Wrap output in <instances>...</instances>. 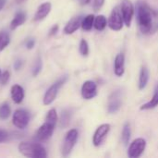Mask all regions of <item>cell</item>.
Instances as JSON below:
<instances>
[{"mask_svg":"<svg viewBox=\"0 0 158 158\" xmlns=\"http://www.w3.org/2000/svg\"><path fill=\"white\" fill-rule=\"evenodd\" d=\"M136 18L140 31L146 34L149 33L153 26L152 10L144 2H139L136 6Z\"/></svg>","mask_w":158,"mask_h":158,"instance_id":"cell-1","label":"cell"},{"mask_svg":"<svg viewBox=\"0 0 158 158\" xmlns=\"http://www.w3.org/2000/svg\"><path fill=\"white\" fill-rule=\"evenodd\" d=\"M58 120L57 113L55 108L50 109L45 117V122L38 129L36 132V139L39 142H45L51 138Z\"/></svg>","mask_w":158,"mask_h":158,"instance_id":"cell-2","label":"cell"},{"mask_svg":"<svg viewBox=\"0 0 158 158\" xmlns=\"http://www.w3.org/2000/svg\"><path fill=\"white\" fill-rule=\"evenodd\" d=\"M19 153L30 158H46L47 153L45 148L39 144L34 143H28V142H22L19 144Z\"/></svg>","mask_w":158,"mask_h":158,"instance_id":"cell-3","label":"cell"},{"mask_svg":"<svg viewBox=\"0 0 158 158\" xmlns=\"http://www.w3.org/2000/svg\"><path fill=\"white\" fill-rule=\"evenodd\" d=\"M67 81H68V76L65 75V76L61 77L60 79H58L55 83H53L47 89V91L45 92V94L44 96V104L45 106H49V105H51L55 101V99L57 96L59 89L65 84V82Z\"/></svg>","mask_w":158,"mask_h":158,"instance_id":"cell-4","label":"cell"},{"mask_svg":"<svg viewBox=\"0 0 158 158\" xmlns=\"http://www.w3.org/2000/svg\"><path fill=\"white\" fill-rule=\"evenodd\" d=\"M78 136H79V132L76 129L69 130L67 132L64 138L63 143H62V148H61V153L63 156H68L71 153L72 149L74 148L78 141Z\"/></svg>","mask_w":158,"mask_h":158,"instance_id":"cell-5","label":"cell"},{"mask_svg":"<svg viewBox=\"0 0 158 158\" xmlns=\"http://www.w3.org/2000/svg\"><path fill=\"white\" fill-rule=\"evenodd\" d=\"M124 20L121 14V10L119 6H115L109 16V19L107 20V26L112 30L118 31L123 28Z\"/></svg>","mask_w":158,"mask_h":158,"instance_id":"cell-6","label":"cell"},{"mask_svg":"<svg viewBox=\"0 0 158 158\" xmlns=\"http://www.w3.org/2000/svg\"><path fill=\"white\" fill-rule=\"evenodd\" d=\"M122 105V90L117 89L109 95L107 100V111L109 114L117 113Z\"/></svg>","mask_w":158,"mask_h":158,"instance_id":"cell-7","label":"cell"},{"mask_svg":"<svg viewBox=\"0 0 158 158\" xmlns=\"http://www.w3.org/2000/svg\"><path fill=\"white\" fill-rule=\"evenodd\" d=\"M146 148V141L143 138L135 139L129 146L128 156L130 158L140 157Z\"/></svg>","mask_w":158,"mask_h":158,"instance_id":"cell-8","label":"cell"},{"mask_svg":"<svg viewBox=\"0 0 158 158\" xmlns=\"http://www.w3.org/2000/svg\"><path fill=\"white\" fill-rule=\"evenodd\" d=\"M29 121H30V116L26 110L17 109L14 111L12 117V123L16 128L23 130L28 126Z\"/></svg>","mask_w":158,"mask_h":158,"instance_id":"cell-9","label":"cell"},{"mask_svg":"<svg viewBox=\"0 0 158 158\" xmlns=\"http://www.w3.org/2000/svg\"><path fill=\"white\" fill-rule=\"evenodd\" d=\"M121 14L123 17V20H124V24L127 27H130L132 21V18L134 15V6L131 3V0H123L121 3Z\"/></svg>","mask_w":158,"mask_h":158,"instance_id":"cell-10","label":"cell"},{"mask_svg":"<svg viewBox=\"0 0 158 158\" xmlns=\"http://www.w3.org/2000/svg\"><path fill=\"white\" fill-rule=\"evenodd\" d=\"M110 129H111V126H110V124H107V123L102 124L96 129V131H94V136H93V144L95 147L100 146L104 143L108 132L110 131Z\"/></svg>","mask_w":158,"mask_h":158,"instance_id":"cell-11","label":"cell"},{"mask_svg":"<svg viewBox=\"0 0 158 158\" xmlns=\"http://www.w3.org/2000/svg\"><path fill=\"white\" fill-rule=\"evenodd\" d=\"M81 96L85 100H91L97 95V84L93 81H86L81 86Z\"/></svg>","mask_w":158,"mask_h":158,"instance_id":"cell-12","label":"cell"},{"mask_svg":"<svg viewBox=\"0 0 158 158\" xmlns=\"http://www.w3.org/2000/svg\"><path fill=\"white\" fill-rule=\"evenodd\" d=\"M82 17L81 16H76L74 18H72L65 26L64 28V33L65 34H72L74 33L77 30L80 29V27H81V21H82Z\"/></svg>","mask_w":158,"mask_h":158,"instance_id":"cell-13","label":"cell"},{"mask_svg":"<svg viewBox=\"0 0 158 158\" xmlns=\"http://www.w3.org/2000/svg\"><path fill=\"white\" fill-rule=\"evenodd\" d=\"M125 72V56L119 53L116 56L114 61V73L118 77H121Z\"/></svg>","mask_w":158,"mask_h":158,"instance_id":"cell-14","label":"cell"},{"mask_svg":"<svg viewBox=\"0 0 158 158\" xmlns=\"http://www.w3.org/2000/svg\"><path fill=\"white\" fill-rule=\"evenodd\" d=\"M51 8H52V5L49 2H45V3L41 4L36 10L33 20L34 21H41L44 19H45L46 16L50 13Z\"/></svg>","mask_w":158,"mask_h":158,"instance_id":"cell-15","label":"cell"},{"mask_svg":"<svg viewBox=\"0 0 158 158\" xmlns=\"http://www.w3.org/2000/svg\"><path fill=\"white\" fill-rule=\"evenodd\" d=\"M10 95H11V99L13 100V102L15 104H20L23 101L24 98V90L23 88L19 85V84H14L11 87L10 90Z\"/></svg>","mask_w":158,"mask_h":158,"instance_id":"cell-16","label":"cell"},{"mask_svg":"<svg viewBox=\"0 0 158 158\" xmlns=\"http://www.w3.org/2000/svg\"><path fill=\"white\" fill-rule=\"evenodd\" d=\"M149 79H150V71L148 68L145 66L142 67L140 75H139V84H138L140 90H143L147 86Z\"/></svg>","mask_w":158,"mask_h":158,"instance_id":"cell-17","label":"cell"},{"mask_svg":"<svg viewBox=\"0 0 158 158\" xmlns=\"http://www.w3.org/2000/svg\"><path fill=\"white\" fill-rule=\"evenodd\" d=\"M156 106H158V83L155 87L154 94H153V97L151 98V100L149 102L143 104L140 107V109L141 110H151V109L156 108Z\"/></svg>","mask_w":158,"mask_h":158,"instance_id":"cell-18","label":"cell"},{"mask_svg":"<svg viewBox=\"0 0 158 158\" xmlns=\"http://www.w3.org/2000/svg\"><path fill=\"white\" fill-rule=\"evenodd\" d=\"M26 20V15L24 12L22 11H19L15 14L13 19L10 22V29L11 30H15L18 27H19L20 25H22Z\"/></svg>","mask_w":158,"mask_h":158,"instance_id":"cell-19","label":"cell"},{"mask_svg":"<svg viewBox=\"0 0 158 158\" xmlns=\"http://www.w3.org/2000/svg\"><path fill=\"white\" fill-rule=\"evenodd\" d=\"M107 25V19L104 15H98L94 18V27L96 31H104Z\"/></svg>","mask_w":158,"mask_h":158,"instance_id":"cell-20","label":"cell"},{"mask_svg":"<svg viewBox=\"0 0 158 158\" xmlns=\"http://www.w3.org/2000/svg\"><path fill=\"white\" fill-rule=\"evenodd\" d=\"M131 125L130 123H125L122 129V133H121V141L122 143L127 146L129 144V142L131 140Z\"/></svg>","mask_w":158,"mask_h":158,"instance_id":"cell-21","label":"cell"},{"mask_svg":"<svg viewBox=\"0 0 158 158\" xmlns=\"http://www.w3.org/2000/svg\"><path fill=\"white\" fill-rule=\"evenodd\" d=\"M94 15L93 14H90V15H87L86 17H84L82 19V21H81V28L83 31H89L92 30V28L94 27Z\"/></svg>","mask_w":158,"mask_h":158,"instance_id":"cell-22","label":"cell"},{"mask_svg":"<svg viewBox=\"0 0 158 158\" xmlns=\"http://www.w3.org/2000/svg\"><path fill=\"white\" fill-rule=\"evenodd\" d=\"M70 118H71V113L69 110L65 109L61 112L60 115V119H59V125L61 128H67L70 122Z\"/></svg>","mask_w":158,"mask_h":158,"instance_id":"cell-23","label":"cell"},{"mask_svg":"<svg viewBox=\"0 0 158 158\" xmlns=\"http://www.w3.org/2000/svg\"><path fill=\"white\" fill-rule=\"evenodd\" d=\"M11 114V109L9 105L5 102L0 105V119H6Z\"/></svg>","mask_w":158,"mask_h":158,"instance_id":"cell-24","label":"cell"},{"mask_svg":"<svg viewBox=\"0 0 158 158\" xmlns=\"http://www.w3.org/2000/svg\"><path fill=\"white\" fill-rule=\"evenodd\" d=\"M10 43L9 35L6 31H0V51H3Z\"/></svg>","mask_w":158,"mask_h":158,"instance_id":"cell-25","label":"cell"},{"mask_svg":"<svg viewBox=\"0 0 158 158\" xmlns=\"http://www.w3.org/2000/svg\"><path fill=\"white\" fill-rule=\"evenodd\" d=\"M79 51L80 53L83 56H87L89 54V45L86 40L82 39L80 43V46H79Z\"/></svg>","mask_w":158,"mask_h":158,"instance_id":"cell-26","label":"cell"},{"mask_svg":"<svg viewBox=\"0 0 158 158\" xmlns=\"http://www.w3.org/2000/svg\"><path fill=\"white\" fill-rule=\"evenodd\" d=\"M42 69H43V62H42V59L40 57H38L32 67V75L37 76L41 72Z\"/></svg>","mask_w":158,"mask_h":158,"instance_id":"cell-27","label":"cell"},{"mask_svg":"<svg viewBox=\"0 0 158 158\" xmlns=\"http://www.w3.org/2000/svg\"><path fill=\"white\" fill-rule=\"evenodd\" d=\"M105 0H92V6L94 11H98L104 6Z\"/></svg>","mask_w":158,"mask_h":158,"instance_id":"cell-28","label":"cell"},{"mask_svg":"<svg viewBox=\"0 0 158 158\" xmlns=\"http://www.w3.org/2000/svg\"><path fill=\"white\" fill-rule=\"evenodd\" d=\"M9 77H10V73L7 70H6L3 73H1V76H0V82H1V84L2 85L6 84V82L9 80Z\"/></svg>","mask_w":158,"mask_h":158,"instance_id":"cell-29","label":"cell"},{"mask_svg":"<svg viewBox=\"0 0 158 158\" xmlns=\"http://www.w3.org/2000/svg\"><path fill=\"white\" fill-rule=\"evenodd\" d=\"M58 28H59V27H58V25H57V24L54 25V26L50 29L48 35H49V36H54L55 34H56V32L58 31Z\"/></svg>","mask_w":158,"mask_h":158,"instance_id":"cell-30","label":"cell"},{"mask_svg":"<svg viewBox=\"0 0 158 158\" xmlns=\"http://www.w3.org/2000/svg\"><path fill=\"white\" fill-rule=\"evenodd\" d=\"M8 137V134L6 131H3V130H0V143H3L5 142Z\"/></svg>","mask_w":158,"mask_h":158,"instance_id":"cell-31","label":"cell"},{"mask_svg":"<svg viewBox=\"0 0 158 158\" xmlns=\"http://www.w3.org/2000/svg\"><path fill=\"white\" fill-rule=\"evenodd\" d=\"M34 45H35V41H34L33 39H30V40H28L27 43H26V47H27V49H32V48L34 47Z\"/></svg>","mask_w":158,"mask_h":158,"instance_id":"cell-32","label":"cell"},{"mask_svg":"<svg viewBox=\"0 0 158 158\" xmlns=\"http://www.w3.org/2000/svg\"><path fill=\"white\" fill-rule=\"evenodd\" d=\"M21 66H22V60L18 59V60H16L14 62V69H15V70H19Z\"/></svg>","mask_w":158,"mask_h":158,"instance_id":"cell-33","label":"cell"},{"mask_svg":"<svg viewBox=\"0 0 158 158\" xmlns=\"http://www.w3.org/2000/svg\"><path fill=\"white\" fill-rule=\"evenodd\" d=\"M91 1H92V0H79L80 4H81V6H85V5H87V4H89Z\"/></svg>","mask_w":158,"mask_h":158,"instance_id":"cell-34","label":"cell"},{"mask_svg":"<svg viewBox=\"0 0 158 158\" xmlns=\"http://www.w3.org/2000/svg\"><path fill=\"white\" fill-rule=\"evenodd\" d=\"M6 2V0H0V11H1V10L3 9V7L5 6Z\"/></svg>","mask_w":158,"mask_h":158,"instance_id":"cell-35","label":"cell"},{"mask_svg":"<svg viewBox=\"0 0 158 158\" xmlns=\"http://www.w3.org/2000/svg\"><path fill=\"white\" fill-rule=\"evenodd\" d=\"M16 1V3H18V4H20V3H23L25 0H15Z\"/></svg>","mask_w":158,"mask_h":158,"instance_id":"cell-36","label":"cell"},{"mask_svg":"<svg viewBox=\"0 0 158 158\" xmlns=\"http://www.w3.org/2000/svg\"><path fill=\"white\" fill-rule=\"evenodd\" d=\"M0 76H1V69H0Z\"/></svg>","mask_w":158,"mask_h":158,"instance_id":"cell-37","label":"cell"}]
</instances>
